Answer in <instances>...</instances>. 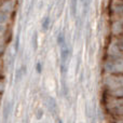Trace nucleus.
Listing matches in <instances>:
<instances>
[{"label":"nucleus","mask_w":123,"mask_h":123,"mask_svg":"<svg viewBox=\"0 0 123 123\" xmlns=\"http://www.w3.org/2000/svg\"><path fill=\"white\" fill-rule=\"evenodd\" d=\"M118 113H120V115H123V106L118 108Z\"/></svg>","instance_id":"nucleus-17"},{"label":"nucleus","mask_w":123,"mask_h":123,"mask_svg":"<svg viewBox=\"0 0 123 123\" xmlns=\"http://www.w3.org/2000/svg\"><path fill=\"white\" fill-rule=\"evenodd\" d=\"M42 116H43V111L41 110V109H39V110L37 111V113H36L37 119H41V118H42Z\"/></svg>","instance_id":"nucleus-14"},{"label":"nucleus","mask_w":123,"mask_h":123,"mask_svg":"<svg viewBox=\"0 0 123 123\" xmlns=\"http://www.w3.org/2000/svg\"><path fill=\"white\" fill-rule=\"evenodd\" d=\"M6 21H8V15H6V13L0 12V24L6 23Z\"/></svg>","instance_id":"nucleus-11"},{"label":"nucleus","mask_w":123,"mask_h":123,"mask_svg":"<svg viewBox=\"0 0 123 123\" xmlns=\"http://www.w3.org/2000/svg\"><path fill=\"white\" fill-rule=\"evenodd\" d=\"M69 57V49L66 44L62 45V50H61V58H62V64H65V62L68 60Z\"/></svg>","instance_id":"nucleus-2"},{"label":"nucleus","mask_w":123,"mask_h":123,"mask_svg":"<svg viewBox=\"0 0 123 123\" xmlns=\"http://www.w3.org/2000/svg\"><path fill=\"white\" fill-rule=\"evenodd\" d=\"M80 1H81V2H83V1H84V0H80Z\"/></svg>","instance_id":"nucleus-20"},{"label":"nucleus","mask_w":123,"mask_h":123,"mask_svg":"<svg viewBox=\"0 0 123 123\" xmlns=\"http://www.w3.org/2000/svg\"><path fill=\"white\" fill-rule=\"evenodd\" d=\"M111 94L116 97H123V86H119L117 89H115L111 92Z\"/></svg>","instance_id":"nucleus-5"},{"label":"nucleus","mask_w":123,"mask_h":123,"mask_svg":"<svg viewBox=\"0 0 123 123\" xmlns=\"http://www.w3.org/2000/svg\"><path fill=\"white\" fill-rule=\"evenodd\" d=\"M106 70L115 72H123V60H118L116 62H109L106 64Z\"/></svg>","instance_id":"nucleus-1"},{"label":"nucleus","mask_w":123,"mask_h":123,"mask_svg":"<svg viewBox=\"0 0 123 123\" xmlns=\"http://www.w3.org/2000/svg\"><path fill=\"white\" fill-rule=\"evenodd\" d=\"M37 71H38L39 74H40V72L42 71V65H41L40 63H38V64H37Z\"/></svg>","instance_id":"nucleus-15"},{"label":"nucleus","mask_w":123,"mask_h":123,"mask_svg":"<svg viewBox=\"0 0 123 123\" xmlns=\"http://www.w3.org/2000/svg\"><path fill=\"white\" fill-rule=\"evenodd\" d=\"M31 40H32L31 43H32V47H34V50H37V47H38V43H37V40H38V35H37V32H35Z\"/></svg>","instance_id":"nucleus-10"},{"label":"nucleus","mask_w":123,"mask_h":123,"mask_svg":"<svg viewBox=\"0 0 123 123\" xmlns=\"http://www.w3.org/2000/svg\"><path fill=\"white\" fill-rule=\"evenodd\" d=\"M117 48L119 50L123 51V39H120V40L117 41Z\"/></svg>","instance_id":"nucleus-13"},{"label":"nucleus","mask_w":123,"mask_h":123,"mask_svg":"<svg viewBox=\"0 0 123 123\" xmlns=\"http://www.w3.org/2000/svg\"><path fill=\"white\" fill-rule=\"evenodd\" d=\"M48 108H49V110L51 111L52 113H54V111H55L56 108H57L56 102H55V99H54L53 97H49V98H48Z\"/></svg>","instance_id":"nucleus-3"},{"label":"nucleus","mask_w":123,"mask_h":123,"mask_svg":"<svg viewBox=\"0 0 123 123\" xmlns=\"http://www.w3.org/2000/svg\"><path fill=\"white\" fill-rule=\"evenodd\" d=\"M25 74H26V66L24 65V66H22L18 70H17V72H16V80H18L19 78H22V77H23Z\"/></svg>","instance_id":"nucleus-6"},{"label":"nucleus","mask_w":123,"mask_h":123,"mask_svg":"<svg viewBox=\"0 0 123 123\" xmlns=\"http://www.w3.org/2000/svg\"><path fill=\"white\" fill-rule=\"evenodd\" d=\"M57 44L61 45V47L65 44V37H64L63 32H61V34L57 36Z\"/></svg>","instance_id":"nucleus-9"},{"label":"nucleus","mask_w":123,"mask_h":123,"mask_svg":"<svg viewBox=\"0 0 123 123\" xmlns=\"http://www.w3.org/2000/svg\"><path fill=\"white\" fill-rule=\"evenodd\" d=\"M77 6H78V0H71V14L76 16L77 14Z\"/></svg>","instance_id":"nucleus-8"},{"label":"nucleus","mask_w":123,"mask_h":123,"mask_svg":"<svg viewBox=\"0 0 123 123\" xmlns=\"http://www.w3.org/2000/svg\"><path fill=\"white\" fill-rule=\"evenodd\" d=\"M2 91H3V84L0 83V92H2Z\"/></svg>","instance_id":"nucleus-18"},{"label":"nucleus","mask_w":123,"mask_h":123,"mask_svg":"<svg viewBox=\"0 0 123 123\" xmlns=\"http://www.w3.org/2000/svg\"><path fill=\"white\" fill-rule=\"evenodd\" d=\"M49 26H50V17L49 16H45L42 21V29L43 30H48L49 29Z\"/></svg>","instance_id":"nucleus-7"},{"label":"nucleus","mask_w":123,"mask_h":123,"mask_svg":"<svg viewBox=\"0 0 123 123\" xmlns=\"http://www.w3.org/2000/svg\"><path fill=\"white\" fill-rule=\"evenodd\" d=\"M57 123H63V121H62L61 119H58V120H57Z\"/></svg>","instance_id":"nucleus-19"},{"label":"nucleus","mask_w":123,"mask_h":123,"mask_svg":"<svg viewBox=\"0 0 123 123\" xmlns=\"http://www.w3.org/2000/svg\"><path fill=\"white\" fill-rule=\"evenodd\" d=\"M10 109H11V104L10 103H6L4 105V108H3V120L6 121L9 118V113H10Z\"/></svg>","instance_id":"nucleus-4"},{"label":"nucleus","mask_w":123,"mask_h":123,"mask_svg":"<svg viewBox=\"0 0 123 123\" xmlns=\"http://www.w3.org/2000/svg\"><path fill=\"white\" fill-rule=\"evenodd\" d=\"M18 47H19V35L16 36V39H15V52L18 51Z\"/></svg>","instance_id":"nucleus-12"},{"label":"nucleus","mask_w":123,"mask_h":123,"mask_svg":"<svg viewBox=\"0 0 123 123\" xmlns=\"http://www.w3.org/2000/svg\"><path fill=\"white\" fill-rule=\"evenodd\" d=\"M4 30H6V27H4V25L0 24V34H3Z\"/></svg>","instance_id":"nucleus-16"}]
</instances>
